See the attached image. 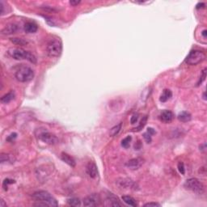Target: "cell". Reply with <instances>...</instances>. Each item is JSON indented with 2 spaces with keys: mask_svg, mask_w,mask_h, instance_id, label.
<instances>
[{
  "mask_svg": "<svg viewBox=\"0 0 207 207\" xmlns=\"http://www.w3.org/2000/svg\"><path fill=\"white\" fill-rule=\"evenodd\" d=\"M32 197L36 202L38 203L36 204L37 206H57V200L52 196L51 194L46 191H37L35 192Z\"/></svg>",
  "mask_w": 207,
  "mask_h": 207,
  "instance_id": "1",
  "label": "cell"
},
{
  "mask_svg": "<svg viewBox=\"0 0 207 207\" xmlns=\"http://www.w3.org/2000/svg\"><path fill=\"white\" fill-rule=\"evenodd\" d=\"M8 54L11 57H13L16 60H22L26 59L32 63H36V57L34 56L32 53L29 51H26L24 49H12L8 51Z\"/></svg>",
  "mask_w": 207,
  "mask_h": 207,
  "instance_id": "2",
  "label": "cell"
},
{
  "mask_svg": "<svg viewBox=\"0 0 207 207\" xmlns=\"http://www.w3.org/2000/svg\"><path fill=\"white\" fill-rule=\"evenodd\" d=\"M15 76H16V79L19 82L27 83V82L31 81L34 78V71L29 66L23 65V66H20L16 70Z\"/></svg>",
  "mask_w": 207,
  "mask_h": 207,
  "instance_id": "3",
  "label": "cell"
},
{
  "mask_svg": "<svg viewBox=\"0 0 207 207\" xmlns=\"http://www.w3.org/2000/svg\"><path fill=\"white\" fill-rule=\"evenodd\" d=\"M62 51V44L61 40L57 38L52 39L47 45L46 52L48 56L51 57H59Z\"/></svg>",
  "mask_w": 207,
  "mask_h": 207,
  "instance_id": "4",
  "label": "cell"
},
{
  "mask_svg": "<svg viewBox=\"0 0 207 207\" xmlns=\"http://www.w3.org/2000/svg\"><path fill=\"white\" fill-rule=\"evenodd\" d=\"M184 188L190 190L194 193L203 194L205 192V186L202 182L197 178H190L185 181Z\"/></svg>",
  "mask_w": 207,
  "mask_h": 207,
  "instance_id": "5",
  "label": "cell"
},
{
  "mask_svg": "<svg viewBox=\"0 0 207 207\" xmlns=\"http://www.w3.org/2000/svg\"><path fill=\"white\" fill-rule=\"evenodd\" d=\"M205 57H206V55L204 52L195 49V50H192L189 53L184 62L187 64L194 66V65H197L203 62L205 59Z\"/></svg>",
  "mask_w": 207,
  "mask_h": 207,
  "instance_id": "6",
  "label": "cell"
},
{
  "mask_svg": "<svg viewBox=\"0 0 207 207\" xmlns=\"http://www.w3.org/2000/svg\"><path fill=\"white\" fill-rule=\"evenodd\" d=\"M38 137L42 140V142H45V143L49 144V145H55L58 142L57 137L54 134L48 132L46 130L40 132V134H38Z\"/></svg>",
  "mask_w": 207,
  "mask_h": 207,
  "instance_id": "7",
  "label": "cell"
},
{
  "mask_svg": "<svg viewBox=\"0 0 207 207\" xmlns=\"http://www.w3.org/2000/svg\"><path fill=\"white\" fill-rule=\"evenodd\" d=\"M100 202L101 199L100 195L96 193H92L83 199V205L88 207L97 206V205H100Z\"/></svg>",
  "mask_w": 207,
  "mask_h": 207,
  "instance_id": "8",
  "label": "cell"
},
{
  "mask_svg": "<svg viewBox=\"0 0 207 207\" xmlns=\"http://www.w3.org/2000/svg\"><path fill=\"white\" fill-rule=\"evenodd\" d=\"M116 184H118V186L121 188H124V189H136L137 188V184L134 181H133L130 179L126 178H121L118 179L116 181Z\"/></svg>",
  "mask_w": 207,
  "mask_h": 207,
  "instance_id": "9",
  "label": "cell"
},
{
  "mask_svg": "<svg viewBox=\"0 0 207 207\" xmlns=\"http://www.w3.org/2000/svg\"><path fill=\"white\" fill-rule=\"evenodd\" d=\"M105 205L107 206H113V207H121L122 204L120 202L119 199L112 193H109L106 197Z\"/></svg>",
  "mask_w": 207,
  "mask_h": 207,
  "instance_id": "10",
  "label": "cell"
},
{
  "mask_svg": "<svg viewBox=\"0 0 207 207\" xmlns=\"http://www.w3.org/2000/svg\"><path fill=\"white\" fill-rule=\"evenodd\" d=\"M143 164V159L142 158H134L130 159L126 163V167L131 170H137Z\"/></svg>",
  "mask_w": 207,
  "mask_h": 207,
  "instance_id": "11",
  "label": "cell"
},
{
  "mask_svg": "<svg viewBox=\"0 0 207 207\" xmlns=\"http://www.w3.org/2000/svg\"><path fill=\"white\" fill-rule=\"evenodd\" d=\"M86 171L87 173L91 178H95L97 174H98V169H97V166L94 162H89L86 168Z\"/></svg>",
  "mask_w": 207,
  "mask_h": 207,
  "instance_id": "12",
  "label": "cell"
},
{
  "mask_svg": "<svg viewBox=\"0 0 207 207\" xmlns=\"http://www.w3.org/2000/svg\"><path fill=\"white\" fill-rule=\"evenodd\" d=\"M159 118L164 123H170L174 119V114L171 111L169 110H164L162 112V113L159 116Z\"/></svg>",
  "mask_w": 207,
  "mask_h": 207,
  "instance_id": "13",
  "label": "cell"
},
{
  "mask_svg": "<svg viewBox=\"0 0 207 207\" xmlns=\"http://www.w3.org/2000/svg\"><path fill=\"white\" fill-rule=\"evenodd\" d=\"M18 30V27L15 23H11V24H8L4 28V29L2 30V34H4V35H10V34L16 33V32Z\"/></svg>",
  "mask_w": 207,
  "mask_h": 207,
  "instance_id": "14",
  "label": "cell"
},
{
  "mask_svg": "<svg viewBox=\"0 0 207 207\" xmlns=\"http://www.w3.org/2000/svg\"><path fill=\"white\" fill-rule=\"evenodd\" d=\"M23 29L26 33H35L37 31L38 27L33 22H28L23 26Z\"/></svg>",
  "mask_w": 207,
  "mask_h": 207,
  "instance_id": "15",
  "label": "cell"
},
{
  "mask_svg": "<svg viewBox=\"0 0 207 207\" xmlns=\"http://www.w3.org/2000/svg\"><path fill=\"white\" fill-rule=\"evenodd\" d=\"M61 159L63 162H65L66 163H67L68 165L71 166V167H75V159L70 156V155L66 154V153H62V155H61Z\"/></svg>",
  "mask_w": 207,
  "mask_h": 207,
  "instance_id": "16",
  "label": "cell"
},
{
  "mask_svg": "<svg viewBox=\"0 0 207 207\" xmlns=\"http://www.w3.org/2000/svg\"><path fill=\"white\" fill-rule=\"evenodd\" d=\"M177 118L181 122H188L191 120L192 116L188 112H181L177 116Z\"/></svg>",
  "mask_w": 207,
  "mask_h": 207,
  "instance_id": "17",
  "label": "cell"
},
{
  "mask_svg": "<svg viewBox=\"0 0 207 207\" xmlns=\"http://www.w3.org/2000/svg\"><path fill=\"white\" fill-rule=\"evenodd\" d=\"M122 201L125 203V204H127L128 205H130V206H137V202H136V200L134 198V197H132L131 196H127V195H125V196H123V197H122Z\"/></svg>",
  "mask_w": 207,
  "mask_h": 207,
  "instance_id": "18",
  "label": "cell"
},
{
  "mask_svg": "<svg viewBox=\"0 0 207 207\" xmlns=\"http://www.w3.org/2000/svg\"><path fill=\"white\" fill-rule=\"evenodd\" d=\"M14 98H15L14 91H10V92H8V93L5 94L4 96H3V97L1 98V102L3 104H8L11 102L12 100H14Z\"/></svg>",
  "mask_w": 207,
  "mask_h": 207,
  "instance_id": "19",
  "label": "cell"
},
{
  "mask_svg": "<svg viewBox=\"0 0 207 207\" xmlns=\"http://www.w3.org/2000/svg\"><path fill=\"white\" fill-rule=\"evenodd\" d=\"M171 96H172V93H171V91L169 89H164L160 96V101L164 103V102L168 101L169 99L171 98Z\"/></svg>",
  "mask_w": 207,
  "mask_h": 207,
  "instance_id": "20",
  "label": "cell"
},
{
  "mask_svg": "<svg viewBox=\"0 0 207 207\" xmlns=\"http://www.w3.org/2000/svg\"><path fill=\"white\" fill-rule=\"evenodd\" d=\"M122 123H119L118 125H116L113 127V128L110 129V132H109L110 136H111V137H114V136H116V134H118L120 131H121V129H122Z\"/></svg>",
  "mask_w": 207,
  "mask_h": 207,
  "instance_id": "21",
  "label": "cell"
},
{
  "mask_svg": "<svg viewBox=\"0 0 207 207\" xmlns=\"http://www.w3.org/2000/svg\"><path fill=\"white\" fill-rule=\"evenodd\" d=\"M67 203L69 205H71V206H79L81 205L80 200L79 199V198H75V197L68 199Z\"/></svg>",
  "mask_w": 207,
  "mask_h": 207,
  "instance_id": "22",
  "label": "cell"
},
{
  "mask_svg": "<svg viewBox=\"0 0 207 207\" xmlns=\"http://www.w3.org/2000/svg\"><path fill=\"white\" fill-rule=\"evenodd\" d=\"M11 41L17 45H26L28 44V42L23 38H12L11 39Z\"/></svg>",
  "mask_w": 207,
  "mask_h": 207,
  "instance_id": "23",
  "label": "cell"
},
{
  "mask_svg": "<svg viewBox=\"0 0 207 207\" xmlns=\"http://www.w3.org/2000/svg\"><path fill=\"white\" fill-rule=\"evenodd\" d=\"M131 140H132L131 136H128V137H125L124 139L122 141V146L124 148H128L129 147V144H130Z\"/></svg>",
  "mask_w": 207,
  "mask_h": 207,
  "instance_id": "24",
  "label": "cell"
},
{
  "mask_svg": "<svg viewBox=\"0 0 207 207\" xmlns=\"http://www.w3.org/2000/svg\"><path fill=\"white\" fill-rule=\"evenodd\" d=\"M147 116H145L142 119V121H141V122H140L139 125H138V127H137L136 130H137V131H139V130L142 129V128L145 126V125L147 124Z\"/></svg>",
  "mask_w": 207,
  "mask_h": 207,
  "instance_id": "25",
  "label": "cell"
},
{
  "mask_svg": "<svg viewBox=\"0 0 207 207\" xmlns=\"http://www.w3.org/2000/svg\"><path fill=\"white\" fill-rule=\"evenodd\" d=\"M205 77H206V68H205L204 70H202V76H201V78H200L198 83H197V86H199L200 84H201V83H202L205 79Z\"/></svg>",
  "mask_w": 207,
  "mask_h": 207,
  "instance_id": "26",
  "label": "cell"
},
{
  "mask_svg": "<svg viewBox=\"0 0 207 207\" xmlns=\"http://www.w3.org/2000/svg\"><path fill=\"white\" fill-rule=\"evenodd\" d=\"M13 183H15V181H13V180H10V179H6V180H4V181H3V187H4V189H5V190H8V184H13Z\"/></svg>",
  "mask_w": 207,
  "mask_h": 207,
  "instance_id": "27",
  "label": "cell"
},
{
  "mask_svg": "<svg viewBox=\"0 0 207 207\" xmlns=\"http://www.w3.org/2000/svg\"><path fill=\"white\" fill-rule=\"evenodd\" d=\"M178 170L182 175H184V173H185V168H184V163L180 162V163H178Z\"/></svg>",
  "mask_w": 207,
  "mask_h": 207,
  "instance_id": "28",
  "label": "cell"
},
{
  "mask_svg": "<svg viewBox=\"0 0 207 207\" xmlns=\"http://www.w3.org/2000/svg\"><path fill=\"white\" fill-rule=\"evenodd\" d=\"M8 160H9V155H7V154H2V155H1V156H0V161H1V163H3Z\"/></svg>",
  "mask_w": 207,
  "mask_h": 207,
  "instance_id": "29",
  "label": "cell"
},
{
  "mask_svg": "<svg viewBox=\"0 0 207 207\" xmlns=\"http://www.w3.org/2000/svg\"><path fill=\"white\" fill-rule=\"evenodd\" d=\"M143 137H144V139L147 143H150L151 142V135L150 134H148L147 132L143 134Z\"/></svg>",
  "mask_w": 207,
  "mask_h": 207,
  "instance_id": "30",
  "label": "cell"
},
{
  "mask_svg": "<svg viewBox=\"0 0 207 207\" xmlns=\"http://www.w3.org/2000/svg\"><path fill=\"white\" fill-rule=\"evenodd\" d=\"M137 120H138V114H134L131 116L130 122H131V124H135L137 122Z\"/></svg>",
  "mask_w": 207,
  "mask_h": 207,
  "instance_id": "31",
  "label": "cell"
},
{
  "mask_svg": "<svg viewBox=\"0 0 207 207\" xmlns=\"http://www.w3.org/2000/svg\"><path fill=\"white\" fill-rule=\"evenodd\" d=\"M144 206H161L160 204H159V203H157V202H149V203H147V204L144 205Z\"/></svg>",
  "mask_w": 207,
  "mask_h": 207,
  "instance_id": "32",
  "label": "cell"
},
{
  "mask_svg": "<svg viewBox=\"0 0 207 207\" xmlns=\"http://www.w3.org/2000/svg\"><path fill=\"white\" fill-rule=\"evenodd\" d=\"M16 136H17V134H16V133H14V134H11L10 135V136H8V138H7V140H8V142H11L13 139H15L16 137Z\"/></svg>",
  "mask_w": 207,
  "mask_h": 207,
  "instance_id": "33",
  "label": "cell"
},
{
  "mask_svg": "<svg viewBox=\"0 0 207 207\" xmlns=\"http://www.w3.org/2000/svg\"><path fill=\"white\" fill-rule=\"evenodd\" d=\"M147 132L148 134H150V135H153L155 134V130L153 129V128H150H150H148L147 129Z\"/></svg>",
  "mask_w": 207,
  "mask_h": 207,
  "instance_id": "34",
  "label": "cell"
},
{
  "mask_svg": "<svg viewBox=\"0 0 207 207\" xmlns=\"http://www.w3.org/2000/svg\"><path fill=\"white\" fill-rule=\"evenodd\" d=\"M80 3H81L80 1H74V0H72V1H70V5L74 6V7H75V6L78 5V4H79Z\"/></svg>",
  "mask_w": 207,
  "mask_h": 207,
  "instance_id": "35",
  "label": "cell"
},
{
  "mask_svg": "<svg viewBox=\"0 0 207 207\" xmlns=\"http://www.w3.org/2000/svg\"><path fill=\"white\" fill-rule=\"evenodd\" d=\"M205 7V3H198L197 5V9H199V8H203Z\"/></svg>",
  "mask_w": 207,
  "mask_h": 207,
  "instance_id": "36",
  "label": "cell"
},
{
  "mask_svg": "<svg viewBox=\"0 0 207 207\" xmlns=\"http://www.w3.org/2000/svg\"><path fill=\"white\" fill-rule=\"evenodd\" d=\"M202 36H204V38H206V36H207V30L206 29H204V30L202 31Z\"/></svg>",
  "mask_w": 207,
  "mask_h": 207,
  "instance_id": "37",
  "label": "cell"
},
{
  "mask_svg": "<svg viewBox=\"0 0 207 207\" xmlns=\"http://www.w3.org/2000/svg\"><path fill=\"white\" fill-rule=\"evenodd\" d=\"M0 202H1V203H0V206H1V207H6V206H7V204H5V203H4V201H3V199L0 201Z\"/></svg>",
  "mask_w": 207,
  "mask_h": 207,
  "instance_id": "38",
  "label": "cell"
},
{
  "mask_svg": "<svg viewBox=\"0 0 207 207\" xmlns=\"http://www.w3.org/2000/svg\"><path fill=\"white\" fill-rule=\"evenodd\" d=\"M203 98H204V100H206V98H205V92H204V94H203Z\"/></svg>",
  "mask_w": 207,
  "mask_h": 207,
  "instance_id": "39",
  "label": "cell"
}]
</instances>
